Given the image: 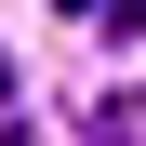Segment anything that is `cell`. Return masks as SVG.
<instances>
[{"mask_svg":"<svg viewBox=\"0 0 146 146\" xmlns=\"http://www.w3.org/2000/svg\"><path fill=\"white\" fill-rule=\"evenodd\" d=\"M0 146H40V133H0Z\"/></svg>","mask_w":146,"mask_h":146,"instance_id":"cell-1","label":"cell"}]
</instances>
